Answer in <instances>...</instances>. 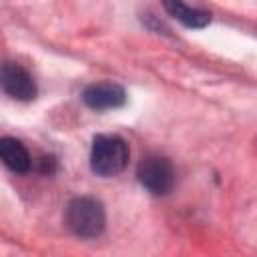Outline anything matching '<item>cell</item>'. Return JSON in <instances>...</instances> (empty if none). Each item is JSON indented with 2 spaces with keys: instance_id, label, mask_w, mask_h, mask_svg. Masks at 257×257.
I'll use <instances>...</instances> for the list:
<instances>
[{
  "instance_id": "6da1fadb",
  "label": "cell",
  "mask_w": 257,
  "mask_h": 257,
  "mask_svg": "<svg viewBox=\"0 0 257 257\" xmlns=\"http://www.w3.org/2000/svg\"><path fill=\"white\" fill-rule=\"evenodd\" d=\"M64 221L76 237L94 239L106 227V211L104 205L94 197H74L66 205Z\"/></svg>"
},
{
  "instance_id": "7a4b0ae2",
  "label": "cell",
  "mask_w": 257,
  "mask_h": 257,
  "mask_svg": "<svg viewBox=\"0 0 257 257\" xmlns=\"http://www.w3.org/2000/svg\"><path fill=\"white\" fill-rule=\"evenodd\" d=\"M128 145L118 135H96L90 147V169L98 177H114L128 165Z\"/></svg>"
},
{
  "instance_id": "3957f363",
  "label": "cell",
  "mask_w": 257,
  "mask_h": 257,
  "mask_svg": "<svg viewBox=\"0 0 257 257\" xmlns=\"http://www.w3.org/2000/svg\"><path fill=\"white\" fill-rule=\"evenodd\" d=\"M139 183L153 195H167L175 185V169L167 157L149 155L137 167Z\"/></svg>"
},
{
  "instance_id": "277c9868",
  "label": "cell",
  "mask_w": 257,
  "mask_h": 257,
  "mask_svg": "<svg viewBox=\"0 0 257 257\" xmlns=\"http://www.w3.org/2000/svg\"><path fill=\"white\" fill-rule=\"evenodd\" d=\"M0 88L14 100L28 102L36 96L38 88L32 74L18 62H2L0 64Z\"/></svg>"
},
{
  "instance_id": "5b68a950",
  "label": "cell",
  "mask_w": 257,
  "mask_h": 257,
  "mask_svg": "<svg viewBox=\"0 0 257 257\" xmlns=\"http://www.w3.org/2000/svg\"><path fill=\"white\" fill-rule=\"evenodd\" d=\"M82 102L92 110L118 108L126 102V92L116 82H94L82 90Z\"/></svg>"
},
{
  "instance_id": "8992f818",
  "label": "cell",
  "mask_w": 257,
  "mask_h": 257,
  "mask_svg": "<svg viewBox=\"0 0 257 257\" xmlns=\"http://www.w3.org/2000/svg\"><path fill=\"white\" fill-rule=\"evenodd\" d=\"M0 161L12 173H26V171H30V165H32L28 149L14 137L0 139Z\"/></svg>"
},
{
  "instance_id": "52a82bcc",
  "label": "cell",
  "mask_w": 257,
  "mask_h": 257,
  "mask_svg": "<svg viewBox=\"0 0 257 257\" xmlns=\"http://www.w3.org/2000/svg\"><path fill=\"white\" fill-rule=\"evenodd\" d=\"M163 8L169 12V16H173L187 28H205L211 22V12L193 8L183 0H163Z\"/></svg>"
},
{
  "instance_id": "ba28073f",
  "label": "cell",
  "mask_w": 257,
  "mask_h": 257,
  "mask_svg": "<svg viewBox=\"0 0 257 257\" xmlns=\"http://www.w3.org/2000/svg\"><path fill=\"white\" fill-rule=\"evenodd\" d=\"M42 171L44 173H52L54 171V159L52 157H44L42 159Z\"/></svg>"
}]
</instances>
